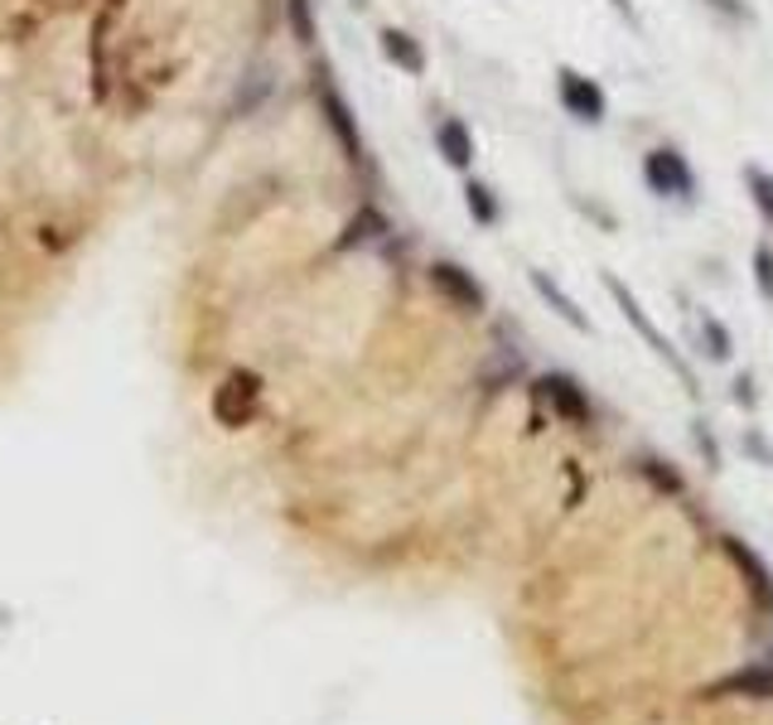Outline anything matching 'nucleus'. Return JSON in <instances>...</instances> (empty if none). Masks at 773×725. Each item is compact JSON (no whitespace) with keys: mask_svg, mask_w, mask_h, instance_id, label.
Masks as SVG:
<instances>
[{"mask_svg":"<svg viewBox=\"0 0 773 725\" xmlns=\"http://www.w3.org/2000/svg\"><path fill=\"white\" fill-rule=\"evenodd\" d=\"M638 175H643V184H648L652 199L677 204V208H697L701 179H697V165L687 160L682 145H672V141L648 145V151H643V165H638Z\"/></svg>","mask_w":773,"mask_h":725,"instance_id":"nucleus-1","label":"nucleus"},{"mask_svg":"<svg viewBox=\"0 0 773 725\" xmlns=\"http://www.w3.org/2000/svg\"><path fill=\"white\" fill-rule=\"evenodd\" d=\"M556 102H561V112L576 126H590L595 131V126L609 122V92L599 87V77L570 69V63L556 69Z\"/></svg>","mask_w":773,"mask_h":725,"instance_id":"nucleus-2","label":"nucleus"},{"mask_svg":"<svg viewBox=\"0 0 773 725\" xmlns=\"http://www.w3.org/2000/svg\"><path fill=\"white\" fill-rule=\"evenodd\" d=\"M425 281H431V290L445 300L450 310H460V314H484L488 310L484 281H478L470 267H460L455 257H435L431 267H425Z\"/></svg>","mask_w":773,"mask_h":725,"instance_id":"nucleus-3","label":"nucleus"},{"mask_svg":"<svg viewBox=\"0 0 773 725\" xmlns=\"http://www.w3.org/2000/svg\"><path fill=\"white\" fill-rule=\"evenodd\" d=\"M605 290H609V300H615V305H619V314H623V320H629V324L638 329V339H643V344H648L652 353H658V359H662V363H668V367H672V373H677V377H687V382H691V367H687L682 359H677V349H672V344H668V339H662V334H658V324H652V320H648V310H643V305H638V296H633V290H629V286H623V281H619V276H615V271H605Z\"/></svg>","mask_w":773,"mask_h":725,"instance_id":"nucleus-4","label":"nucleus"},{"mask_svg":"<svg viewBox=\"0 0 773 725\" xmlns=\"http://www.w3.org/2000/svg\"><path fill=\"white\" fill-rule=\"evenodd\" d=\"M431 145H435V155L445 160L455 175H474V155H478V145H474V131L464 116H435L431 122Z\"/></svg>","mask_w":773,"mask_h":725,"instance_id":"nucleus-5","label":"nucleus"},{"mask_svg":"<svg viewBox=\"0 0 773 725\" xmlns=\"http://www.w3.org/2000/svg\"><path fill=\"white\" fill-rule=\"evenodd\" d=\"M378 49H382V59L392 63L396 73H406V77H425V73H431V54H425V44L411 30H402V24H382V30H378Z\"/></svg>","mask_w":773,"mask_h":725,"instance_id":"nucleus-6","label":"nucleus"},{"mask_svg":"<svg viewBox=\"0 0 773 725\" xmlns=\"http://www.w3.org/2000/svg\"><path fill=\"white\" fill-rule=\"evenodd\" d=\"M527 286L537 290V300H542V305L552 310V314H556V320H561V324H570V329H576V334H590V314H585V310L576 305V296H570V290H566L561 281H556L552 271H542V267H527Z\"/></svg>","mask_w":773,"mask_h":725,"instance_id":"nucleus-7","label":"nucleus"},{"mask_svg":"<svg viewBox=\"0 0 773 725\" xmlns=\"http://www.w3.org/2000/svg\"><path fill=\"white\" fill-rule=\"evenodd\" d=\"M464 214L474 218V228H498L503 222V214H508V208H503V199H498V189H493V184H484L478 175H464Z\"/></svg>","mask_w":773,"mask_h":725,"instance_id":"nucleus-8","label":"nucleus"},{"mask_svg":"<svg viewBox=\"0 0 773 725\" xmlns=\"http://www.w3.org/2000/svg\"><path fill=\"white\" fill-rule=\"evenodd\" d=\"M537 392H542V397L552 402L566 421H590V402H585V392H580L570 377L552 373V377H542V382H537Z\"/></svg>","mask_w":773,"mask_h":725,"instance_id":"nucleus-9","label":"nucleus"},{"mask_svg":"<svg viewBox=\"0 0 773 725\" xmlns=\"http://www.w3.org/2000/svg\"><path fill=\"white\" fill-rule=\"evenodd\" d=\"M740 184H744V194H750L759 222H764V228H773V169H764L759 160H750V165H740Z\"/></svg>","mask_w":773,"mask_h":725,"instance_id":"nucleus-10","label":"nucleus"},{"mask_svg":"<svg viewBox=\"0 0 773 725\" xmlns=\"http://www.w3.org/2000/svg\"><path fill=\"white\" fill-rule=\"evenodd\" d=\"M750 271H754V290H759V300H764V305H773V247H769V242H754Z\"/></svg>","mask_w":773,"mask_h":725,"instance_id":"nucleus-11","label":"nucleus"},{"mask_svg":"<svg viewBox=\"0 0 773 725\" xmlns=\"http://www.w3.org/2000/svg\"><path fill=\"white\" fill-rule=\"evenodd\" d=\"M705 10H711L715 20H725V24H754V10H750V0H701Z\"/></svg>","mask_w":773,"mask_h":725,"instance_id":"nucleus-12","label":"nucleus"},{"mask_svg":"<svg viewBox=\"0 0 773 725\" xmlns=\"http://www.w3.org/2000/svg\"><path fill=\"white\" fill-rule=\"evenodd\" d=\"M701 334L711 339V359H730V329L715 314H701Z\"/></svg>","mask_w":773,"mask_h":725,"instance_id":"nucleus-13","label":"nucleus"},{"mask_svg":"<svg viewBox=\"0 0 773 725\" xmlns=\"http://www.w3.org/2000/svg\"><path fill=\"white\" fill-rule=\"evenodd\" d=\"M609 10H615V15L629 24V30H643V15H638V6L633 0H609Z\"/></svg>","mask_w":773,"mask_h":725,"instance_id":"nucleus-14","label":"nucleus"}]
</instances>
